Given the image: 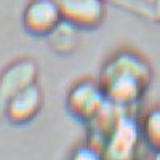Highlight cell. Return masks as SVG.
I'll use <instances>...</instances> for the list:
<instances>
[{
    "label": "cell",
    "mask_w": 160,
    "mask_h": 160,
    "mask_svg": "<svg viewBox=\"0 0 160 160\" xmlns=\"http://www.w3.org/2000/svg\"><path fill=\"white\" fill-rule=\"evenodd\" d=\"M151 78V66L139 53L120 50L104 62L99 82L111 102L128 108L142 98Z\"/></svg>",
    "instance_id": "1"
},
{
    "label": "cell",
    "mask_w": 160,
    "mask_h": 160,
    "mask_svg": "<svg viewBox=\"0 0 160 160\" xmlns=\"http://www.w3.org/2000/svg\"><path fill=\"white\" fill-rule=\"evenodd\" d=\"M108 96L106 91L98 80H80V82L74 83L72 88L68 93V109L75 115L77 118L83 120V122H90L106 104H108Z\"/></svg>",
    "instance_id": "2"
},
{
    "label": "cell",
    "mask_w": 160,
    "mask_h": 160,
    "mask_svg": "<svg viewBox=\"0 0 160 160\" xmlns=\"http://www.w3.org/2000/svg\"><path fill=\"white\" fill-rule=\"evenodd\" d=\"M141 138L139 123L123 114L102 148V160H133Z\"/></svg>",
    "instance_id": "3"
},
{
    "label": "cell",
    "mask_w": 160,
    "mask_h": 160,
    "mask_svg": "<svg viewBox=\"0 0 160 160\" xmlns=\"http://www.w3.org/2000/svg\"><path fill=\"white\" fill-rule=\"evenodd\" d=\"M38 80V64L29 56L18 58L10 62L0 74V117L3 114L7 102L16 95L35 83Z\"/></svg>",
    "instance_id": "4"
},
{
    "label": "cell",
    "mask_w": 160,
    "mask_h": 160,
    "mask_svg": "<svg viewBox=\"0 0 160 160\" xmlns=\"http://www.w3.org/2000/svg\"><path fill=\"white\" fill-rule=\"evenodd\" d=\"M62 21L56 0H29L22 8L21 22L26 32L47 37Z\"/></svg>",
    "instance_id": "5"
},
{
    "label": "cell",
    "mask_w": 160,
    "mask_h": 160,
    "mask_svg": "<svg viewBox=\"0 0 160 160\" xmlns=\"http://www.w3.org/2000/svg\"><path fill=\"white\" fill-rule=\"evenodd\" d=\"M43 106V91L38 82L26 87L13 96L3 109L2 117L11 125H26L38 115Z\"/></svg>",
    "instance_id": "6"
},
{
    "label": "cell",
    "mask_w": 160,
    "mask_h": 160,
    "mask_svg": "<svg viewBox=\"0 0 160 160\" xmlns=\"http://www.w3.org/2000/svg\"><path fill=\"white\" fill-rule=\"evenodd\" d=\"M64 21L78 29H95L106 18V0H56Z\"/></svg>",
    "instance_id": "7"
},
{
    "label": "cell",
    "mask_w": 160,
    "mask_h": 160,
    "mask_svg": "<svg viewBox=\"0 0 160 160\" xmlns=\"http://www.w3.org/2000/svg\"><path fill=\"white\" fill-rule=\"evenodd\" d=\"M77 29L74 24L68 21H61L55 29H53L47 37L50 40V45L59 53H68L74 48L77 42Z\"/></svg>",
    "instance_id": "8"
},
{
    "label": "cell",
    "mask_w": 160,
    "mask_h": 160,
    "mask_svg": "<svg viewBox=\"0 0 160 160\" xmlns=\"http://www.w3.org/2000/svg\"><path fill=\"white\" fill-rule=\"evenodd\" d=\"M141 136L152 149H160V106L148 111L139 123Z\"/></svg>",
    "instance_id": "9"
},
{
    "label": "cell",
    "mask_w": 160,
    "mask_h": 160,
    "mask_svg": "<svg viewBox=\"0 0 160 160\" xmlns=\"http://www.w3.org/2000/svg\"><path fill=\"white\" fill-rule=\"evenodd\" d=\"M71 160H102V152L98 148H95V146H91L88 142L85 146L77 148L74 151Z\"/></svg>",
    "instance_id": "10"
},
{
    "label": "cell",
    "mask_w": 160,
    "mask_h": 160,
    "mask_svg": "<svg viewBox=\"0 0 160 160\" xmlns=\"http://www.w3.org/2000/svg\"><path fill=\"white\" fill-rule=\"evenodd\" d=\"M154 160H160V149H155V154H154Z\"/></svg>",
    "instance_id": "11"
}]
</instances>
